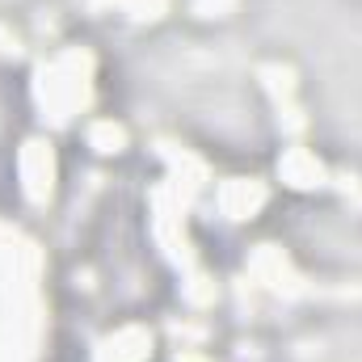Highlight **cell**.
<instances>
[{"instance_id": "1", "label": "cell", "mask_w": 362, "mask_h": 362, "mask_svg": "<svg viewBox=\"0 0 362 362\" xmlns=\"http://www.w3.org/2000/svg\"><path fill=\"white\" fill-rule=\"evenodd\" d=\"M21 189L34 206H42L55 189V152L47 139H25L21 144Z\"/></svg>"}, {"instance_id": "2", "label": "cell", "mask_w": 362, "mask_h": 362, "mask_svg": "<svg viewBox=\"0 0 362 362\" xmlns=\"http://www.w3.org/2000/svg\"><path fill=\"white\" fill-rule=\"evenodd\" d=\"M249 270H253L257 282H266V286L278 291V295H303L299 274L291 270V262H286V257H282V249H274V245H266V249H257V253H253Z\"/></svg>"}, {"instance_id": "3", "label": "cell", "mask_w": 362, "mask_h": 362, "mask_svg": "<svg viewBox=\"0 0 362 362\" xmlns=\"http://www.w3.org/2000/svg\"><path fill=\"white\" fill-rule=\"evenodd\" d=\"M215 202H219V211L228 215V219H249V215H257V206L266 202V185L262 181H223L219 185V194H215Z\"/></svg>"}, {"instance_id": "4", "label": "cell", "mask_w": 362, "mask_h": 362, "mask_svg": "<svg viewBox=\"0 0 362 362\" xmlns=\"http://www.w3.org/2000/svg\"><path fill=\"white\" fill-rule=\"evenodd\" d=\"M278 173H282L286 185H295V189H316V185H325V165H320L308 148H286L282 160H278Z\"/></svg>"}, {"instance_id": "5", "label": "cell", "mask_w": 362, "mask_h": 362, "mask_svg": "<svg viewBox=\"0 0 362 362\" xmlns=\"http://www.w3.org/2000/svg\"><path fill=\"white\" fill-rule=\"evenodd\" d=\"M101 354L110 362H144L152 354V333L148 329H139V325H131V329H118L105 346H101Z\"/></svg>"}, {"instance_id": "6", "label": "cell", "mask_w": 362, "mask_h": 362, "mask_svg": "<svg viewBox=\"0 0 362 362\" xmlns=\"http://www.w3.org/2000/svg\"><path fill=\"white\" fill-rule=\"evenodd\" d=\"M89 148L93 152H101V156L122 152V148H127V127H118V122H110V118L93 122L89 127Z\"/></svg>"}, {"instance_id": "7", "label": "cell", "mask_w": 362, "mask_h": 362, "mask_svg": "<svg viewBox=\"0 0 362 362\" xmlns=\"http://www.w3.org/2000/svg\"><path fill=\"white\" fill-rule=\"evenodd\" d=\"M262 85H266L278 101H291V93H295V72L282 68V64H266V68H262Z\"/></svg>"}, {"instance_id": "8", "label": "cell", "mask_w": 362, "mask_h": 362, "mask_svg": "<svg viewBox=\"0 0 362 362\" xmlns=\"http://www.w3.org/2000/svg\"><path fill=\"white\" fill-rule=\"evenodd\" d=\"M181 291H185V299H189L194 308H206V303L215 299V282H211L206 274H189V282H185Z\"/></svg>"}, {"instance_id": "9", "label": "cell", "mask_w": 362, "mask_h": 362, "mask_svg": "<svg viewBox=\"0 0 362 362\" xmlns=\"http://www.w3.org/2000/svg\"><path fill=\"white\" fill-rule=\"evenodd\" d=\"M165 4H169V0H127V13H131L135 21H152V17L165 13Z\"/></svg>"}, {"instance_id": "10", "label": "cell", "mask_w": 362, "mask_h": 362, "mask_svg": "<svg viewBox=\"0 0 362 362\" xmlns=\"http://www.w3.org/2000/svg\"><path fill=\"white\" fill-rule=\"evenodd\" d=\"M232 8H236V0H194L198 17H228Z\"/></svg>"}, {"instance_id": "11", "label": "cell", "mask_w": 362, "mask_h": 362, "mask_svg": "<svg viewBox=\"0 0 362 362\" xmlns=\"http://www.w3.org/2000/svg\"><path fill=\"white\" fill-rule=\"evenodd\" d=\"M282 127H286V131H303V114H299L295 105H282Z\"/></svg>"}, {"instance_id": "12", "label": "cell", "mask_w": 362, "mask_h": 362, "mask_svg": "<svg viewBox=\"0 0 362 362\" xmlns=\"http://www.w3.org/2000/svg\"><path fill=\"white\" fill-rule=\"evenodd\" d=\"M173 362H211V358H202V354H194V350H181Z\"/></svg>"}]
</instances>
